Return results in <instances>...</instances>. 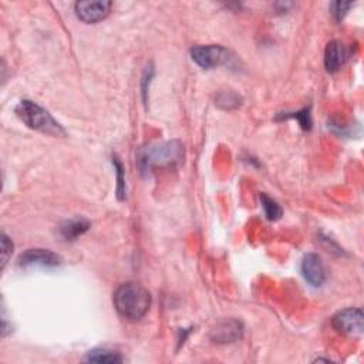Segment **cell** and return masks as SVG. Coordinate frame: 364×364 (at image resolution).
<instances>
[{"label": "cell", "instance_id": "cell-16", "mask_svg": "<svg viewBox=\"0 0 364 364\" xmlns=\"http://www.w3.org/2000/svg\"><path fill=\"white\" fill-rule=\"evenodd\" d=\"M13 252V243L6 236V233H1V269H4L6 263L9 262V257Z\"/></svg>", "mask_w": 364, "mask_h": 364}, {"label": "cell", "instance_id": "cell-4", "mask_svg": "<svg viewBox=\"0 0 364 364\" xmlns=\"http://www.w3.org/2000/svg\"><path fill=\"white\" fill-rule=\"evenodd\" d=\"M364 316L358 307H347L337 311L331 317V326L341 334L350 337H358L363 334Z\"/></svg>", "mask_w": 364, "mask_h": 364}, {"label": "cell", "instance_id": "cell-9", "mask_svg": "<svg viewBox=\"0 0 364 364\" xmlns=\"http://www.w3.org/2000/svg\"><path fill=\"white\" fill-rule=\"evenodd\" d=\"M243 334V324L236 318H225L210 330V338L215 343L226 344L239 340Z\"/></svg>", "mask_w": 364, "mask_h": 364}, {"label": "cell", "instance_id": "cell-11", "mask_svg": "<svg viewBox=\"0 0 364 364\" xmlns=\"http://www.w3.org/2000/svg\"><path fill=\"white\" fill-rule=\"evenodd\" d=\"M90 229V222L84 218H74L65 220L60 226V235L64 240H75L78 236Z\"/></svg>", "mask_w": 364, "mask_h": 364}, {"label": "cell", "instance_id": "cell-15", "mask_svg": "<svg viewBox=\"0 0 364 364\" xmlns=\"http://www.w3.org/2000/svg\"><path fill=\"white\" fill-rule=\"evenodd\" d=\"M350 7H353V3H344V1H334L330 4V10L331 14L334 16V18L337 21L343 20L344 16L347 14V11L350 10Z\"/></svg>", "mask_w": 364, "mask_h": 364}, {"label": "cell", "instance_id": "cell-13", "mask_svg": "<svg viewBox=\"0 0 364 364\" xmlns=\"http://www.w3.org/2000/svg\"><path fill=\"white\" fill-rule=\"evenodd\" d=\"M260 202H262L264 215L269 220H277L282 216L283 210H282L280 205L276 200H273L272 198H269L266 193H260Z\"/></svg>", "mask_w": 364, "mask_h": 364}, {"label": "cell", "instance_id": "cell-12", "mask_svg": "<svg viewBox=\"0 0 364 364\" xmlns=\"http://www.w3.org/2000/svg\"><path fill=\"white\" fill-rule=\"evenodd\" d=\"M85 360L90 363H121L122 357L117 351L108 348H94L88 351Z\"/></svg>", "mask_w": 364, "mask_h": 364}, {"label": "cell", "instance_id": "cell-8", "mask_svg": "<svg viewBox=\"0 0 364 364\" xmlns=\"http://www.w3.org/2000/svg\"><path fill=\"white\" fill-rule=\"evenodd\" d=\"M300 269L304 280L314 287L321 286L327 279L324 262L317 253H307L301 260Z\"/></svg>", "mask_w": 364, "mask_h": 364}, {"label": "cell", "instance_id": "cell-14", "mask_svg": "<svg viewBox=\"0 0 364 364\" xmlns=\"http://www.w3.org/2000/svg\"><path fill=\"white\" fill-rule=\"evenodd\" d=\"M216 104L225 109H233L242 104V98L233 91H220L216 97Z\"/></svg>", "mask_w": 364, "mask_h": 364}, {"label": "cell", "instance_id": "cell-1", "mask_svg": "<svg viewBox=\"0 0 364 364\" xmlns=\"http://www.w3.org/2000/svg\"><path fill=\"white\" fill-rule=\"evenodd\" d=\"M112 303L121 317L135 321L141 320L148 313L151 306V294L142 284L128 282L115 289Z\"/></svg>", "mask_w": 364, "mask_h": 364}, {"label": "cell", "instance_id": "cell-6", "mask_svg": "<svg viewBox=\"0 0 364 364\" xmlns=\"http://www.w3.org/2000/svg\"><path fill=\"white\" fill-rule=\"evenodd\" d=\"M61 257L50 249H27L18 257V266L24 269L30 267H57L61 264Z\"/></svg>", "mask_w": 364, "mask_h": 364}, {"label": "cell", "instance_id": "cell-17", "mask_svg": "<svg viewBox=\"0 0 364 364\" xmlns=\"http://www.w3.org/2000/svg\"><path fill=\"white\" fill-rule=\"evenodd\" d=\"M112 164H114V168L117 169V178H118V188H117L118 198L124 199L125 185H124V178H122V165H121V162L117 158H112Z\"/></svg>", "mask_w": 364, "mask_h": 364}, {"label": "cell", "instance_id": "cell-5", "mask_svg": "<svg viewBox=\"0 0 364 364\" xmlns=\"http://www.w3.org/2000/svg\"><path fill=\"white\" fill-rule=\"evenodd\" d=\"M192 60L202 68L210 70L223 64H228L230 60V53L216 44H208V46H196L191 50Z\"/></svg>", "mask_w": 364, "mask_h": 364}, {"label": "cell", "instance_id": "cell-3", "mask_svg": "<svg viewBox=\"0 0 364 364\" xmlns=\"http://www.w3.org/2000/svg\"><path fill=\"white\" fill-rule=\"evenodd\" d=\"M17 117L31 129L53 135V136H64L65 129L53 118V115L38 105L34 101L30 100H21L16 107Z\"/></svg>", "mask_w": 364, "mask_h": 364}, {"label": "cell", "instance_id": "cell-2", "mask_svg": "<svg viewBox=\"0 0 364 364\" xmlns=\"http://www.w3.org/2000/svg\"><path fill=\"white\" fill-rule=\"evenodd\" d=\"M183 158V149L181 142L168 141L152 144L138 152V166L142 173H148L156 166L176 165Z\"/></svg>", "mask_w": 364, "mask_h": 364}, {"label": "cell", "instance_id": "cell-10", "mask_svg": "<svg viewBox=\"0 0 364 364\" xmlns=\"http://www.w3.org/2000/svg\"><path fill=\"white\" fill-rule=\"evenodd\" d=\"M348 58V50L340 40H331L324 50V67L328 73L337 71Z\"/></svg>", "mask_w": 364, "mask_h": 364}, {"label": "cell", "instance_id": "cell-7", "mask_svg": "<svg viewBox=\"0 0 364 364\" xmlns=\"http://www.w3.org/2000/svg\"><path fill=\"white\" fill-rule=\"evenodd\" d=\"M112 3L111 1H105V0H97V1H77L74 4V10H75V16L87 23H97L104 20L111 10Z\"/></svg>", "mask_w": 364, "mask_h": 364}]
</instances>
